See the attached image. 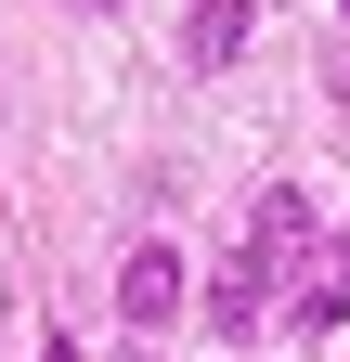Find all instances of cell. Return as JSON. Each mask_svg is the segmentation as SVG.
Listing matches in <instances>:
<instances>
[{
	"label": "cell",
	"mask_w": 350,
	"mask_h": 362,
	"mask_svg": "<svg viewBox=\"0 0 350 362\" xmlns=\"http://www.w3.org/2000/svg\"><path fill=\"white\" fill-rule=\"evenodd\" d=\"M312 246H324V220H312V194H259V220H247V259L273 272V285H286V272L312 259Z\"/></svg>",
	"instance_id": "obj_1"
},
{
	"label": "cell",
	"mask_w": 350,
	"mask_h": 362,
	"mask_svg": "<svg viewBox=\"0 0 350 362\" xmlns=\"http://www.w3.org/2000/svg\"><path fill=\"white\" fill-rule=\"evenodd\" d=\"M117 310H130V337H156L169 310H182V259H169V246H130V272H117Z\"/></svg>",
	"instance_id": "obj_2"
},
{
	"label": "cell",
	"mask_w": 350,
	"mask_h": 362,
	"mask_svg": "<svg viewBox=\"0 0 350 362\" xmlns=\"http://www.w3.org/2000/svg\"><path fill=\"white\" fill-rule=\"evenodd\" d=\"M247 26H259V0H195V13H182V65L221 78V65L247 52Z\"/></svg>",
	"instance_id": "obj_3"
},
{
	"label": "cell",
	"mask_w": 350,
	"mask_h": 362,
	"mask_svg": "<svg viewBox=\"0 0 350 362\" xmlns=\"http://www.w3.org/2000/svg\"><path fill=\"white\" fill-rule=\"evenodd\" d=\"M259 310H273V272L234 246L221 272H208V324H221V337H259Z\"/></svg>",
	"instance_id": "obj_4"
},
{
	"label": "cell",
	"mask_w": 350,
	"mask_h": 362,
	"mask_svg": "<svg viewBox=\"0 0 350 362\" xmlns=\"http://www.w3.org/2000/svg\"><path fill=\"white\" fill-rule=\"evenodd\" d=\"M78 13H117V0H78Z\"/></svg>",
	"instance_id": "obj_5"
}]
</instances>
